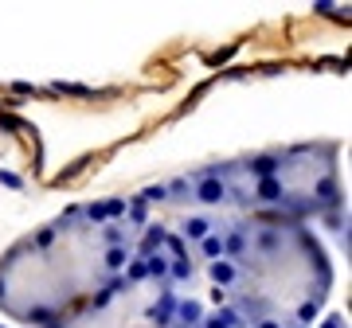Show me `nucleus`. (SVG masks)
<instances>
[{
  "mask_svg": "<svg viewBox=\"0 0 352 328\" xmlns=\"http://www.w3.org/2000/svg\"><path fill=\"white\" fill-rule=\"evenodd\" d=\"M196 328H247V325H243V320L231 313V309H223V305H212V309L200 316V325H196Z\"/></svg>",
  "mask_w": 352,
  "mask_h": 328,
  "instance_id": "nucleus-5",
  "label": "nucleus"
},
{
  "mask_svg": "<svg viewBox=\"0 0 352 328\" xmlns=\"http://www.w3.org/2000/svg\"><path fill=\"white\" fill-rule=\"evenodd\" d=\"M0 328H8V325H0Z\"/></svg>",
  "mask_w": 352,
  "mask_h": 328,
  "instance_id": "nucleus-7",
  "label": "nucleus"
},
{
  "mask_svg": "<svg viewBox=\"0 0 352 328\" xmlns=\"http://www.w3.org/2000/svg\"><path fill=\"white\" fill-rule=\"evenodd\" d=\"M200 290L247 328H314L333 290V266L309 223L274 211L231 219L192 250Z\"/></svg>",
  "mask_w": 352,
  "mask_h": 328,
  "instance_id": "nucleus-1",
  "label": "nucleus"
},
{
  "mask_svg": "<svg viewBox=\"0 0 352 328\" xmlns=\"http://www.w3.org/2000/svg\"><path fill=\"white\" fill-rule=\"evenodd\" d=\"M231 203L239 215L274 211L298 223L325 219L340 207L337 145H294L223 164Z\"/></svg>",
  "mask_w": 352,
  "mask_h": 328,
  "instance_id": "nucleus-4",
  "label": "nucleus"
},
{
  "mask_svg": "<svg viewBox=\"0 0 352 328\" xmlns=\"http://www.w3.org/2000/svg\"><path fill=\"white\" fill-rule=\"evenodd\" d=\"M138 250L129 200L78 203L0 258V316L51 328L118 281Z\"/></svg>",
  "mask_w": 352,
  "mask_h": 328,
  "instance_id": "nucleus-2",
  "label": "nucleus"
},
{
  "mask_svg": "<svg viewBox=\"0 0 352 328\" xmlns=\"http://www.w3.org/2000/svg\"><path fill=\"white\" fill-rule=\"evenodd\" d=\"M321 328H349V325H344V316H329V320H325Z\"/></svg>",
  "mask_w": 352,
  "mask_h": 328,
  "instance_id": "nucleus-6",
  "label": "nucleus"
},
{
  "mask_svg": "<svg viewBox=\"0 0 352 328\" xmlns=\"http://www.w3.org/2000/svg\"><path fill=\"white\" fill-rule=\"evenodd\" d=\"M138 219V250L118 281L51 328H196L208 313L192 250L153 223L129 200Z\"/></svg>",
  "mask_w": 352,
  "mask_h": 328,
  "instance_id": "nucleus-3",
  "label": "nucleus"
}]
</instances>
